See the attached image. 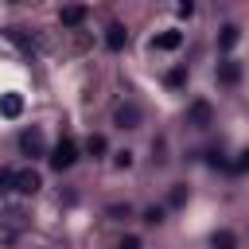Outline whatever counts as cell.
Wrapping results in <instances>:
<instances>
[{
	"label": "cell",
	"mask_w": 249,
	"mask_h": 249,
	"mask_svg": "<svg viewBox=\"0 0 249 249\" xmlns=\"http://www.w3.org/2000/svg\"><path fill=\"white\" fill-rule=\"evenodd\" d=\"M19 113H23V97H19V93H0V117L16 121Z\"/></svg>",
	"instance_id": "5b68a950"
},
{
	"label": "cell",
	"mask_w": 249,
	"mask_h": 249,
	"mask_svg": "<svg viewBox=\"0 0 249 249\" xmlns=\"http://www.w3.org/2000/svg\"><path fill=\"white\" fill-rule=\"evenodd\" d=\"M183 198H187V187H175L171 191V206H183Z\"/></svg>",
	"instance_id": "ac0fdd59"
},
{
	"label": "cell",
	"mask_w": 249,
	"mask_h": 249,
	"mask_svg": "<svg viewBox=\"0 0 249 249\" xmlns=\"http://www.w3.org/2000/svg\"><path fill=\"white\" fill-rule=\"evenodd\" d=\"M179 43H183V31H160V35L152 39V47H156V51H175Z\"/></svg>",
	"instance_id": "ba28073f"
},
{
	"label": "cell",
	"mask_w": 249,
	"mask_h": 249,
	"mask_svg": "<svg viewBox=\"0 0 249 249\" xmlns=\"http://www.w3.org/2000/svg\"><path fill=\"white\" fill-rule=\"evenodd\" d=\"M144 218H148V222H163V206H148Z\"/></svg>",
	"instance_id": "2e32d148"
},
{
	"label": "cell",
	"mask_w": 249,
	"mask_h": 249,
	"mask_svg": "<svg viewBox=\"0 0 249 249\" xmlns=\"http://www.w3.org/2000/svg\"><path fill=\"white\" fill-rule=\"evenodd\" d=\"M237 78H241V66H237L233 58H226V62L218 66V82H226V86H233Z\"/></svg>",
	"instance_id": "30bf717a"
},
{
	"label": "cell",
	"mask_w": 249,
	"mask_h": 249,
	"mask_svg": "<svg viewBox=\"0 0 249 249\" xmlns=\"http://www.w3.org/2000/svg\"><path fill=\"white\" fill-rule=\"evenodd\" d=\"M113 121H117V128H136V124H140V109L128 101V105H121V109H117V117H113Z\"/></svg>",
	"instance_id": "52a82bcc"
},
{
	"label": "cell",
	"mask_w": 249,
	"mask_h": 249,
	"mask_svg": "<svg viewBox=\"0 0 249 249\" xmlns=\"http://www.w3.org/2000/svg\"><path fill=\"white\" fill-rule=\"evenodd\" d=\"M183 82H187V70H183V66H175V70L167 74V86H183Z\"/></svg>",
	"instance_id": "9a60e30c"
},
{
	"label": "cell",
	"mask_w": 249,
	"mask_h": 249,
	"mask_svg": "<svg viewBox=\"0 0 249 249\" xmlns=\"http://www.w3.org/2000/svg\"><path fill=\"white\" fill-rule=\"evenodd\" d=\"M210 249H237V237H233L230 230H218V233L210 237Z\"/></svg>",
	"instance_id": "8fae6325"
},
{
	"label": "cell",
	"mask_w": 249,
	"mask_h": 249,
	"mask_svg": "<svg viewBox=\"0 0 249 249\" xmlns=\"http://www.w3.org/2000/svg\"><path fill=\"white\" fill-rule=\"evenodd\" d=\"M0 187L4 191H16V167H4L0 171Z\"/></svg>",
	"instance_id": "5bb4252c"
},
{
	"label": "cell",
	"mask_w": 249,
	"mask_h": 249,
	"mask_svg": "<svg viewBox=\"0 0 249 249\" xmlns=\"http://www.w3.org/2000/svg\"><path fill=\"white\" fill-rule=\"evenodd\" d=\"M105 148H109V144H105V136H97V132L86 140V152H89V156H105Z\"/></svg>",
	"instance_id": "4fadbf2b"
},
{
	"label": "cell",
	"mask_w": 249,
	"mask_h": 249,
	"mask_svg": "<svg viewBox=\"0 0 249 249\" xmlns=\"http://www.w3.org/2000/svg\"><path fill=\"white\" fill-rule=\"evenodd\" d=\"M121 249H140V237H124V241H121Z\"/></svg>",
	"instance_id": "ffe728a7"
},
{
	"label": "cell",
	"mask_w": 249,
	"mask_h": 249,
	"mask_svg": "<svg viewBox=\"0 0 249 249\" xmlns=\"http://www.w3.org/2000/svg\"><path fill=\"white\" fill-rule=\"evenodd\" d=\"M74 160H78V144L74 140H58L54 152H51V167L54 171H66V167H74Z\"/></svg>",
	"instance_id": "6da1fadb"
},
{
	"label": "cell",
	"mask_w": 249,
	"mask_h": 249,
	"mask_svg": "<svg viewBox=\"0 0 249 249\" xmlns=\"http://www.w3.org/2000/svg\"><path fill=\"white\" fill-rule=\"evenodd\" d=\"M86 19V4H66L62 8V27H78Z\"/></svg>",
	"instance_id": "9c48e42d"
},
{
	"label": "cell",
	"mask_w": 249,
	"mask_h": 249,
	"mask_svg": "<svg viewBox=\"0 0 249 249\" xmlns=\"http://www.w3.org/2000/svg\"><path fill=\"white\" fill-rule=\"evenodd\" d=\"M124 43H128V31H124L121 23H109V27H105V47H109V51H124Z\"/></svg>",
	"instance_id": "8992f818"
},
{
	"label": "cell",
	"mask_w": 249,
	"mask_h": 249,
	"mask_svg": "<svg viewBox=\"0 0 249 249\" xmlns=\"http://www.w3.org/2000/svg\"><path fill=\"white\" fill-rule=\"evenodd\" d=\"M43 187V179H39V171H31V167H23V171H16V191L19 195H35Z\"/></svg>",
	"instance_id": "3957f363"
},
{
	"label": "cell",
	"mask_w": 249,
	"mask_h": 249,
	"mask_svg": "<svg viewBox=\"0 0 249 249\" xmlns=\"http://www.w3.org/2000/svg\"><path fill=\"white\" fill-rule=\"evenodd\" d=\"M230 167H233V171H249V152H241V156H237Z\"/></svg>",
	"instance_id": "e0dca14e"
},
{
	"label": "cell",
	"mask_w": 249,
	"mask_h": 249,
	"mask_svg": "<svg viewBox=\"0 0 249 249\" xmlns=\"http://www.w3.org/2000/svg\"><path fill=\"white\" fill-rule=\"evenodd\" d=\"M210 121H214L210 101H191V109H187V124H191V128H210Z\"/></svg>",
	"instance_id": "7a4b0ae2"
},
{
	"label": "cell",
	"mask_w": 249,
	"mask_h": 249,
	"mask_svg": "<svg viewBox=\"0 0 249 249\" xmlns=\"http://www.w3.org/2000/svg\"><path fill=\"white\" fill-rule=\"evenodd\" d=\"M19 148H23L27 156H43V152H47V144H43V132H39V128H27V132L19 136Z\"/></svg>",
	"instance_id": "277c9868"
},
{
	"label": "cell",
	"mask_w": 249,
	"mask_h": 249,
	"mask_svg": "<svg viewBox=\"0 0 249 249\" xmlns=\"http://www.w3.org/2000/svg\"><path fill=\"white\" fill-rule=\"evenodd\" d=\"M233 43H237V27H233V23H226V27H222V35H218V47H222V51H230Z\"/></svg>",
	"instance_id": "7c38bea8"
},
{
	"label": "cell",
	"mask_w": 249,
	"mask_h": 249,
	"mask_svg": "<svg viewBox=\"0 0 249 249\" xmlns=\"http://www.w3.org/2000/svg\"><path fill=\"white\" fill-rule=\"evenodd\" d=\"M132 163V152H117V167H128Z\"/></svg>",
	"instance_id": "d6986e66"
}]
</instances>
